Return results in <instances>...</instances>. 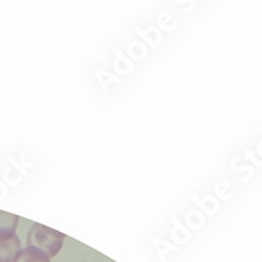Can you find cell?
I'll use <instances>...</instances> for the list:
<instances>
[{
	"instance_id": "cell-2",
	"label": "cell",
	"mask_w": 262,
	"mask_h": 262,
	"mask_svg": "<svg viewBox=\"0 0 262 262\" xmlns=\"http://www.w3.org/2000/svg\"><path fill=\"white\" fill-rule=\"evenodd\" d=\"M20 238L13 235L8 238H0V262H15L20 252Z\"/></svg>"
},
{
	"instance_id": "cell-4",
	"label": "cell",
	"mask_w": 262,
	"mask_h": 262,
	"mask_svg": "<svg viewBox=\"0 0 262 262\" xmlns=\"http://www.w3.org/2000/svg\"><path fill=\"white\" fill-rule=\"evenodd\" d=\"M15 262H50V257L37 248L27 247L24 249H20Z\"/></svg>"
},
{
	"instance_id": "cell-3",
	"label": "cell",
	"mask_w": 262,
	"mask_h": 262,
	"mask_svg": "<svg viewBox=\"0 0 262 262\" xmlns=\"http://www.w3.org/2000/svg\"><path fill=\"white\" fill-rule=\"evenodd\" d=\"M17 224V215L0 210V238H8L11 236L16 235Z\"/></svg>"
},
{
	"instance_id": "cell-1",
	"label": "cell",
	"mask_w": 262,
	"mask_h": 262,
	"mask_svg": "<svg viewBox=\"0 0 262 262\" xmlns=\"http://www.w3.org/2000/svg\"><path fill=\"white\" fill-rule=\"evenodd\" d=\"M64 233L58 232L43 224H34L28 233V247L37 248L49 257H55L62 249Z\"/></svg>"
},
{
	"instance_id": "cell-5",
	"label": "cell",
	"mask_w": 262,
	"mask_h": 262,
	"mask_svg": "<svg viewBox=\"0 0 262 262\" xmlns=\"http://www.w3.org/2000/svg\"><path fill=\"white\" fill-rule=\"evenodd\" d=\"M259 154L262 155V143H261V146H259Z\"/></svg>"
}]
</instances>
